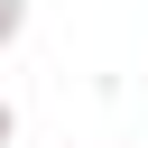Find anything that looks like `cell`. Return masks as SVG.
<instances>
[{
	"mask_svg": "<svg viewBox=\"0 0 148 148\" xmlns=\"http://www.w3.org/2000/svg\"><path fill=\"white\" fill-rule=\"evenodd\" d=\"M18 28H28V0H0V46H18Z\"/></svg>",
	"mask_w": 148,
	"mask_h": 148,
	"instance_id": "6da1fadb",
	"label": "cell"
},
{
	"mask_svg": "<svg viewBox=\"0 0 148 148\" xmlns=\"http://www.w3.org/2000/svg\"><path fill=\"white\" fill-rule=\"evenodd\" d=\"M9 139H18V111H9V102H0V148H9Z\"/></svg>",
	"mask_w": 148,
	"mask_h": 148,
	"instance_id": "7a4b0ae2",
	"label": "cell"
}]
</instances>
